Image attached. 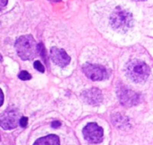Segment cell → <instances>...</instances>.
Wrapping results in <instances>:
<instances>
[{"label":"cell","mask_w":153,"mask_h":145,"mask_svg":"<svg viewBox=\"0 0 153 145\" xmlns=\"http://www.w3.org/2000/svg\"><path fill=\"white\" fill-rule=\"evenodd\" d=\"M132 23H133L132 15L129 11L120 7L115 8L110 18V24L114 30L122 33L128 31L132 26Z\"/></svg>","instance_id":"7a4b0ae2"},{"label":"cell","mask_w":153,"mask_h":145,"mask_svg":"<svg viewBox=\"0 0 153 145\" xmlns=\"http://www.w3.org/2000/svg\"><path fill=\"white\" fill-rule=\"evenodd\" d=\"M83 72L85 75L95 81L98 80H103L106 78L107 73H106V69L100 65L97 64H86L83 66Z\"/></svg>","instance_id":"5b68a950"},{"label":"cell","mask_w":153,"mask_h":145,"mask_svg":"<svg viewBox=\"0 0 153 145\" xmlns=\"http://www.w3.org/2000/svg\"><path fill=\"white\" fill-rule=\"evenodd\" d=\"M83 134L85 139L88 141L93 143H98L101 142L103 140L104 131L103 128L100 127L97 123H90L83 128Z\"/></svg>","instance_id":"277c9868"},{"label":"cell","mask_w":153,"mask_h":145,"mask_svg":"<svg viewBox=\"0 0 153 145\" xmlns=\"http://www.w3.org/2000/svg\"><path fill=\"white\" fill-rule=\"evenodd\" d=\"M135 1H145V0H135Z\"/></svg>","instance_id":"d6986e66"},{"label":"cell","mask_w":153,"mask_h":145,"mask_svg":"<svg viewBox=\"0 0 153 145\" xmlns=\"http://www.w3.org/2000/svg\"><path fill=\"white\" fill-rule=\"evenodd\" d=\"M15 46L17 54L24 60L33 59L38 52L37 43L32 35H24L19 37L16 40Z\"/></svg>","instance_id":"6da1fadb"},{"label":"cell","mask_w":153,"mask_h":145,"mask_svg":"<svg viewBox=\"0 0 153 145\" xmlns=\"http://www.w3.org/2000/svg\"><path fill=\"white\" fill-rule=\"evenodd\" d=\"M18 77H19V79L22 80H31V78H32V76L28 73L27 71H25V70L21 71L20 73H19V75H18Z\"/></svg>","instance_id":"7c38bea8"},{"label":"cell","mask_w":153,"mask_h":145,"mask_svg":"<svg viewBox=\"0 0 153 145\" xmlns=\"http://www.w3.org/2000/svg\"><path fill=\"white\" fill-rule=\"evenodd\" d=\"M3 102H4V94L1 88H0V106L3 105Z\"/></svg>","instance_id":"e0dca14e"},{"label":"cell","mask_w":153,"mask_h":145,"mask_svg":"<svg viewBox=\"0 0 153 145\" xmlns=\"http://www.w3.org/2000/svg\"><path fill=\"white\" fill-rule=\"evenodd\" d=\"M112 120L114 122V124L119 128H123V126H127L129 124L128 119L124 116H123L120 114H115L113 115Z\"/></svg>","instance_id":"8fae6325"},{"label":"cell","mask_w":153,"mask_h":145,"mask_svg":"<svg viewBox=\"0 0 153 145\" xmlns=\"http://www.w3.org/2000/svg\"><path fill=\"white\" fill-rule=\"evenodd\" d=\"M19 123L22 127H26V125L28 123V118L26 116H22L19 120Z\"/></svg>","instance_id":"5bb4252c"},{"label":"cell","mask_w":153,"mask_h":145,"mask_svg":"<svg viewBox=\"0 0 153 145\" xmlns=\"http://www.w3.org/2000/svg\"><path fill=\"white\" fill-rule=\"evenodd\" d=\"M8 0H0V10H2L7 5Z\"/></svg>","instance_id":"9a60e30c"},{"label":"cell","mask_w":153,"mask_h":145,"mask_svg":"<svg viewBox=\"0 0 153 145\" xmlns=\"http://www.w3.org/2000/svg\"><path fill=\"white\" fill-rule=\"evenodd\" d=\"M126 72L127 76L132 81L136 83H143L149 78V68L145 62L140 59H133L127 64Z\"/></svg>","instance_id":"3957f363"},{"label":"cell","mask_w":153,"mask_h":145,"mask_svg":"<svg viewBox=\"0 0 153 145\" xmlns=\"http://www.w3.org/2000/svg\"><path fill=\"white\" fill-rule=\"evenodd\" d=\"M117 95L121 104L127 107L136 106L140 102V96L136 92L126 88H120L117 90Z\"/></svg>","instance_id":"8992f818"},{"label":"cell","mask_w":153,"mask_h":145,"mask_svg":"<svg viewBox=\"0 0 153 145\" xmlns=\"http://www.w3.org/2000/svg\"><path fill=\"white\" fill-rule=\"evenodd\" d=\"M33 145H60L59 139L55 134H51L38 139Z\"/></svg>","instance_id":"30bf717a"},{"label":"cell","mask_w":153,"mask_h":145,"mask_svg":"<svg viewBox=\"0 0 153 145\" xmlns=\"http://www.w3.org/2000/svg\"><path fill=\"white\" fill-rule=\"evenodd\" d=\"M81 97L86 103L92 105V106L99 105L103 100L102 92L100 89L97 88H92L83 91L81 94Z\"/></svg>","instance_id":"ba28073f"},{"label":"cell","mask_w":153,"mask_h":145,"mask_svg":"<svg viewBox=\"0 0 153 145\" xmlns=\"http://www.w3.org/2000/svg\"><path fill=\"white\" fill-rule=\"evenodd\" d=\"M60 122H59V121H54V122H52L51 123V127L52 128H59V126H60Z\"/></svg>","instance_id":"2e32d148"},{"label":"cell","mask_w":153,"mask_h":145,"mask_svg":"<svg viewBox=\"0 0 153 145\" xmlns=\"http://www.w3.org/2000/svg\"><path fill=\"white\" fill-rule=\"evenodd\" d=\"M51 57L52 61L60 67H65L70 62V57L67 54V52L57 47H52L51 49Z\"/></svg>","instance_id":"9c48e42d"},{"label":"cell","mask_w":153,"mask_h":145,"mask_svg":"<svg viewBox=\"0 0 153 145\" xmlns=\"http://www.w3.org/2000/svg\"><path fill=\"white\" fill-rule=\"evenodd\" d=\"M34 68H35V69H37L38 71L42 72V73H43L44 70H45L44 66L42 64V62H41L40 60H36V61L34 62Z\"/></svg>","instance_id":"4fadbf2b"},{"label":"cell","mask_w":153,"mask_h":145,"mask_svg":"<svg viewBox=\"0 0 153 145\" xmlns=\"http://www.w3.org/2000/svg\"><path fill=\"white\" fill-rule=\"evenodd\" d=\"M51 1H53V2H59L60 0H51Z\"/></svg>","instance_id":"ac0fdd59"},{"label":"cell","mask_w":153,"mask_h":145,"mask_svg":"<svg viewBox=\"0 0 153 145\" xmlns=\"http://www.w3.org/2000/svg\"><path fill=\"white\" fill-rule=\"evenodd\" d=\"M20 120V115L16 110H10L5 112L2 115H0V126L6 130L15 129Z\"/></svg>","instance_id":"52a82bcc"}]
</instances>
